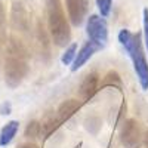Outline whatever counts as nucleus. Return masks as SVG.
<instances>
[{"label":"nucleus","instance_id":"obj_19","mask_svg":"<svg viewBox=\"0 0 148 148\" xmlns=\"http://www.w3.org/2000/svg\"><path fill=\"white\" fill-rule=\"evenodd\" d=\"M144 43L148 51V8L144 9Z\"/></svg>","mask_w":148,"mask_h":148},{"label":"nucleus","instance_id":"obj_5","mask_svg":"<svg viewBox=\"0 0 148 148\" xmlns=\"http://www.w3.org/2000/svg\"><path fill=\"white\" fill-rule=\"evenodd\" d=\"M120 139H121V144L126 148H141L142 139H144L141 125L135 119H129L123 125Z\"/></svg>","mask_w":148,"mask_h":148},{"label":"nucleus","instance_id":"obj_21","mask_svg":"<svg viewBox=\"0 0 148 148\" xmlns=\"http://www.w3.org/2000/svg\"><path fill=\"white\" fill-rule=\"evenodd\" d=\"M144 144H145V148H148V130L144 135Z\"/></svg>","mask_w":148,"mask_h":148},{"label":"nucleus","instance_id":"obj_12","mask_svg":"<svg viewBox=\"0 0 148 148\" xmlns=\"http://www.w3.org/2000/svg\"><path fill=\"white\" fill-rule=\"evenodd\" d=\"M36 31H37V45H39V52H40V55L43 56H49V39H47V33H46V30H45V27H43V24L39 21L37 22V28H36Z\"/></svg>","mask_w":148,"mask_h":148},{"label":"nucleus","instance_id":"obj_7","mask_svg":"<svg viewBox=\"0 0 148 148\" xmlns=\"http://www.w3.org/2000/svg\"><path fill=\"white\" fill-rule=\"evenodd\" d=\"M99 49V46L98 45H95L93 42H86L83 46H82V49L77 52V55H76V58H74V61H73V67H71V70L73 71H76V70H79L80 67H83L88 61L92 58V55Z\"/></svg>","mask_w":148,"mask_h":148},{"label":"nucleus","instance_id":"obj_20","mask_svg":"<svg viewBox=\"0 0 148 148\" xmlns=\"http://www.w3.org/2000/svg\"><path fill=\"white\" fill-rule=\"evenodd\" d=\"M18 148H39L36 144H33V142H28V144H22V145H19Z\"/></svg>","mask_w":148,"mask_h":148},{"label":"nucleus","instance_id":"obj_11","mask_svg":"<svg viewBox=\"0 0 148 148\" xmlns=\"http://www.w3.org/2000/svg\"><path fill=\"white\" fill-rule=\"evenodd\" d=\"M59 125H61V120H59L58 114L56 113H52V111H49V113L43 117V120L40 121L42 132L46 135V136H49L52 132H55Z\"/></svg>","mask_w":148,"mask_h":148},{"label":"nucleus","instance_id":"obj_16","mask_svg":"<svg viewBox=\"0 0 148 148\" xmlns=\"http://www.w3.org/2000/svg\"><path fill=\"white\" fill-rule=\"evenodd\" d=\"M40 133H42V127H40V123H39V121H31V123H28V126H27V129H25V136H27V138L34 139V138L39 136Z\"/></svg>","mask_w":148,"mask_h":148},{"label":"nucleus","instance_id":"obj_4","mask_svg":"<svg viewBox=\"0 0 148 148\" xmlns=\"http://www.w3.org/2000/svg\"><path fill=\"white\" fill-rule=\"evenodd\" d=\"M86 31L90 42H93L95 45L104 47L107 45L108 40V27H107V21L99 16V15H90L88 18V24H86Z\"/></svg>","mask_w":148,"mask_h":148},{"label":"nucleus","instance_id":"obj_10","mask_svg":"<svg viewBox=\"0 0 148 148\" xmlns=\"http://www.w3.org/2000/svg\"><path fill=\"white\" fill-rule=\"evenodd\" d=\"M18 129H19V123L16 120H10L9 123H6L0 130V147L9 145L12 139L15 138V135L18 133Z\"/></svg>","mask_w":148,"mask_h":148},{"label":"nucleus","instance_id":"obj_13","mask_svg":"<svg viewBox=\"0 0 148 148\" xmlns=\"http://www.w3.org/2000/svg\"><path fill=\"white\" fill-rule=\"evenodd\" d=\"M5 51H6V14L3 5L0 3V61L3 58Z\"/></svg>","mask_w":148,"mask_h":148},{"label":"nucleus","instance_id":"obj_14","mask_svg":"<svg viewBox=\"0 0 148 148\" xmlns=\"http://www.w3.org/2000/svg\"><path fill=\"white\" fill-rule=\"evenodd\" d=\"M119 42H120V45L126 49V52L130 55V52H132V49H133V45H135V34L133 33H130L129 30H126V28H123V30H120V33H119Z\"/></svg>","mask_w":148,"mask_h":148},{"label":"nucleus","instance_id":"obj_9","mask_svg":"<svg viewBox=\"0 0 148 148\" xmlns=\"http://www.w3.org/2000/svg\"><path fill=\"white\" fill-rule=\"evenodd\" d=\"M80 107H82V101H79V99H68V101H64L62 104L59 105L58 111H56V114H58L61 123L65 121V120H68Z\"/></svg>","mask_w":148,"mask_h":148},{"label":"nucleus","instance_id":"obj_17","mask_svg":"<svg viewBox=\"0 0 148 148\" xmlns=\"http://www.w3.org/2000/svg\"><path fill=\"white\" fill-rule=\"evenodd\" d=\"M111 3H113V0H96V6H98V9H99V14H101L102 18L110 15Z\"/></svg>","mask_w":148,"mask_h":148},{"label":"nucleus","instance_id":"obj_8","mask_svg":"<svg viewBox=\"0 0 148 148\" xmlns=\"http://www.w3.org/2000/svg\"><path fill=\"white\" fill-rule=\"evenodd\" d=\"M70 19L74 25H79L83 21L84 12H86V0H65Z\"/></svg>","mask_w":148,"mask_h":148},{"label":"nucleus","instance_id":"obj_2","mask_svg":"<svg viewBox=\"0 0 148 148\" xmlns=\"http://www.w3.org/2000/svg\"><path fill=\"white\" fill-rule=\"evenodd\" d=\"M49 33L56 46H65L71 39V30L64 14L61 0H46Z\"/></svg>","mask_w":148,"mask_h":148},{"label":"nucleus","instance_id":"obj_18","mask_svg":"<svg viewBox=\"0 0 148 148\" xmlns=\"http://www.w3.org/2000/svg\"><path fill=\"white\" fill-rule=\"evenodd\" d=\"M104 84L107 86V84H120V77H119V74L116 73V71H111V73H108L107 74V77H105V82H104Z\"/></svg>","mask_w":148,"mask_h":148},{"label":"nucleus","instance_id":"obj_6","mask_svg":"<svg viewBox=\"0 0 148 148\" xmlns=\"http://www.w3.org/2000/svg\"><path fill=\"white\" fill-rule=\"evenodd\" d=\"M99 88V77H98L96 73H90L84 77V80L80 84V96L83 102L90 101L95 96V93L98 92Z\"/></svg>","mask_w":148,"mask_h":148},{"label":"nucleus","instance_id":"obj_3","mask_svg":"<svg viewBox=\"0 0 148 148\" xmlns=\"http://www.w3.org/2000/svg\"><path fill=\"white\" fill-rule=\"evenodd\" d=\"M133 61V68L135 73L139 79L141 83V88L144 90H148V62L145 59V53H144V49H142V42H141V34L136 33L135 34V45L133 49L129 55Z\"/></svg>","mask_w":148,"mask_h":148},{"label":"nucleus","instance_id":"obj_15","mask_svg":"<svg viewBox=\"0 0 148 148\" xmlns=\"http://www.w3.org/2000/svg\"><path fill=\"white\" fill-rule=\"evenodd\" d=\"M76 55H77V45L73 43V45H70L65 49V53L62 55V64L64 65H70L74 61V58H76Z\"/></svg>","mask_w":148,"mask_h":148},{"label":"nucleus","instance_id":"obj_1","mask_svg":"<svg viewBox=\"0 0 148 148\" xmlns=\"http://www.w3.org/2000/svg\"><path fill=\"white\" fill-rule=\"evenodd\" d=\"M5 82L9 88H16L27 77L28 65V51L21 39L12 36L5 51Z\"/></svg>","mask_w":148,"mask_h":148}]
</instances>
